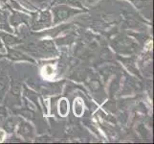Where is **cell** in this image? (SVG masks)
I'll return each mask as SVG.
<instances>
[{
    "instance_id": "obj_6",
    "label": "cell",
    "mask_w": 154,
    "mask_h": 144,
    "mask_svg": "<svg viewBox=\"0 0 154 144\" xmlns=\"http://www.w3.org/2000/svg\"><path fill=\"white\" fill-rule=\"evenodd\" d=\"M5 4H6V3H5ZM6 6L11 10V12H12V15L10 17V20H9V23H10L11 26L14 27L15 30H17L18 26L20 24H22V23L26 24L27 26H30L31 17H29V15L26 14L17 12V11H14V9H12V7H11L10 5H8V4H6Z\"/></svg>"
},
{
    "instance_id": "obj_2",
    "label": "cell",
    "mask_w": 154,
    "mask_h": 144,
    "mask_svg": "<svg viewBox=\"0 0 154 144\" xmlns=\"http://www.w3.org/2000/svg\"><path fill=\"white\" fill-rule=\"evenodd\" d=\"M87 10H78L77 8H72L69 5L66 4H60L56 5L52 8V15H53V25H57L61 22L68 20L75 15L82 14V13H86Z\"/></svg>"
},
{
    "instance_id": "obj_1",
    "label": "cell",
    "mask_w": 154,
    "mask_h": 144,
    "mask_svg": "<svg viewBox=\"0 0 154 144\" xmlns=\"http://www.w3.org/2000/svg\"><path fill=\"white\" fill-rule=\"evenodd\" d=\"M29 54L39 58H51L58 56L55 42L51 40H43L36 43H31L24 47Z\"/></svg>"
},
{
    "instance_id": "obj_12",
    "label": "cell",
    "mask_w": 154,
    "mask_h": 144,
    "mask_svg": "<svg viewBox=\"0 0 154 144\" xmlns=\"http://www.w3.org/2000/svg\"><path fill=\"white\" fill-rule=\"evenodd\" d=\"M117 58H118L121 62H124V65L126 66V68L128 69V70H129L131 73L135 74L136 76H140L139 71H138L137 66H136V63H135L134 58H132V57H127V58L122 57V58H121L120 56H118Z\"/></svg>"
},
{
    "instance_id": "obj_7",
    "label": "cell",
    "mask_w": 154,
    "mask_h": 144,
    "mask_svg": "<svg viewBox=\"0 0 154 144\" xmlns=\"http://www.w3.org/2000/svg\"><path fill=\"white\" fill-rule=\"evenodd\" d=\"M6 48H7V54L2 57L8 59L10 61H12V62H32V63L35 62V59L28 56L27 54H25L23 52L19 51L18 49L13 48L12 46H6Z\"/></svg>"
},
{
    "instance_id": "obj_16",
    "label": "cell",
    "mask_w": 154,
    "mask_h": 144,
    "mask_svg": "<svg viewBox=\"0 0 154 144\" xmlns=\"http://www.w3.org/2000/svg\"><path fill=\"white\" fill-rule=\"evenodd\" d=\"M58 110H60V114L62 116H65L68 113V104L66 99H61L60 101V104H58Z\"/></svg>"
},
{
    "instance_id": "obj_21",
    "label": "cell",
    "mask_w": 154,
    "mask_h": 144,
    "mask_svg": "<svg viewBox=\"0 0 154 144\" xmlns=\"http://www.w3.org/2000/svg\"><path fill=\"white\" fill-rule=\"evenodd\" d=\"M99 1V0H86V2L88 3V4H90V5H93V4H95V3H97Z\"/></svg>"
},
{
    "instance_id": "obj_14",
    "label": "cell",
    "mask_w": 154,
    "mask_h": 144,
    "mask_svg": "<svg viewBox=\"0 0 154 144\" xmlns=\"http://www.w3.org/2000/svg\"><path fill=\"white\" fill-rule=\"evenodd\" d=\"M23 89H24V95L27 97L31 102H33V103H35L36 106H38V94H36L34 90H32V89H29L26 86H24V88H23Z\"/></svg>"
},
{
    "instance_id": "obj_11",
    "label": "cell",
    "mask_w": 154,
    "mask_h": 144,
    "mask_svg": "<svg viewBox=\"0 0 154 144\" xmlns=\"http://www.w3.org/2000/svg\"><path fill=\"white\" fill-rule=\"evenodd\" d=\"M10 88V78L7 74H0V101H3Z\"/></svg>"
},
{
    "instance_id": "obj_13",
    "label": "cell",
    "mask_w": 154,
    "mask_h": 144,
    "mask_svg": "<svg viewBox=\"0 0 154 144\" xmlns=\"http://www.w3.org/2000/svg\"><path fill=\"white\" fill-rule=\"evenodd\" d=\"M0 30H4L8 33H14L13 28L11 27L8 20V12L7 11L2 10L0 12Z\"/></svg>"
},
{
    "instance_id": "obj_3",
    "label": "cell",
    "mask_w": 154,
    "mask_h": 144,
    "mask_svg": "<svg viewBox=\"0 0 154 144\" xmlns=\"http://www.w3.org/2000/svg\"><path fill=\"white\" fill-rule=\"evenodd\" d=\"M31 28L32 30H42L49 28L53 25V15L50 10H36L31 13Z\"/></svg>"
},
{
    "instance_id": "obj_19",
    "label": "cell",
    "mask_w": 154,
    "mask_h": 144,
    "mask_svg": "<svg viewBox=\"0 0 154 144\" xmlns=\"http://www.w3.org/2000/svg\"><path fill=\"white\" fill-rule=\"evenodd\" d=\"M5 136H6V133L3 129H0V142H2L4 140Z\"/></svg>"
},
{
    "instance_id": "obj_20",
    "label": "cell",
    "mask_w": 154,
    "mask_h": 144,
    "mask_svg": "<svg viewBox=\"0 0 154 144\" xmlns=\"http://www.w3.org/2000/svg\"><path fill=\"white\" fill-rule=\"evenodd\" d=\"M5 51V47H4V44H3V41L1 40V38H0V53H4Z\"/></svg>"
},
{
    "instance_id": "obj_17",
    "label": "cell",
    "mask_w": 154,
    "mask_h": 144,
    "mask_svg": "<svg viewBox=\"0 0 154 144\" xmlns=\"http://www.w3.org/2000/svg\"><path fill=\"white\" fill-rule=\"evenodd\" d=\"M8 117V110L6 107H2L0 106V128L2 127L4 121L6 120Z\"/></svg>"
},
{
    "instance_id": "obj_22",
    "label": "cell",
    "mask_w": 154,
    "mask_h": 144,
    "mask_svg": "<svg viewBox=\"0 0 154 144\" xmlns=\"http://www.w3.org/2000/svg\"><path fill=\"white\" fill-rule=\"evenodd\" d=\"M1 11H2V9H1V7H0V12H1Z\"/></svg>"
},
{
    "instance_id": "obj_10",
    "label": "cell",
    "mask_w": 154,
    "mask_h": 144,
    "mask_svg": "<svg viewBox=\"0 0 154 144\" xmlns=\"http://www.w3.org/2000/svg\"><path fill=\"white\" fill-rule=\"evenodd\" d=\"M0 38L6 46H15L20 43H22V40L19 38H17L12 35V33H4L0 32Z\"/></svg>"
},
{
    "instance_id": "obj_9",
    "label": "cell",
    "mask_w": 154,
    "mask_h": 144,
    "mask_svg": "<svg viewBox=\"0 0 154 144\" xmlns=\"http://www.w3.org/2000/svg\"><path fill=\"white\" fill-rule=\"evenodd\" d=\"M18 119L19 117L17 115H11L7 117L6 120L4 121V123L2 125V129L5 131V133L8 135H12L14 133L15 129H17V126L18 123Z\"/></svg>"
},
{
    "instance_id": "obj_15",
    "label": "cell",
    "mask_w": 154,
    "mask_h": 144,
    "mask_svg": "<svg viewBox=\"0 0 154 144\" xmlns=\"http://www.w3.org/2000/svg\"><path fill=\"white\" fill-rule=\"evenodd\" d=\"M61 4H66L69 6H72L74 8H78L81 10H86L83 7V5L82 3V0H60Z\"/></svg>"
},
{
    "instance_id": "obj_18",
    "label": "cell",
    "mask_w": 154,
    "mask_h": 144,
    "mask_svg": "<svg viewBox=\"0 0 154 144\" xmlns=\"http://www.w3.org/2000/svg\"><path fill=\"white\" fill-rule=\"evenodd\" d=\"M23 1L26 2V3H28L30 5L31 8L36 10L35 5H41V4H43L46 1V0H23Z\"/></svg>"
},
{
    "instance_id": "obj_5",
    "label": "cell",
    "mask_w": 154,
    "mask_h": 144,
    "mask_svg": "<svg viewBox=\"0 0 154 144\" xmlns=\"http://www.w3.org/2000/svg\"><path fill=\"white\" fill-rule=\"evenodd\" d=\"M113 47L118 53L129 55L135 52L138 44H136L133 40L126 38V37H119V38L115 39Z\"/></svg>"
},
{
    "instance_id": "obj_8",
    "label": "cell",
    "mask_w": 154,
    "mask_h": 144,
    "mask_svg": "<svg viewBox=\"0 0 154 144\" xmlns=\"http://www.w3.org/2000/svg\"><path fill=\"white\" fill-rule=\"evenodd\" d=\"M64 85V81L57 83H48L45 85H40L39 90L43 95H56L61 92V88Z\"/></svg>"
},
{
    "instance_id": "obj_4",
    "label": "cell",
    "mask_w": 154,
    "mask_h": 144,
    "mask_svg": "<svg viewBox=\"0 0 154 144\" xmlns=\"http://www.w3.org/2000/svg\"><path fill=\"white\" fill-rule=\"evenodd\" d=\"M17 134L26 141H32L35 137V129L30 121L19 117L17 126Z\"/></svg>"
}]
</instances>
